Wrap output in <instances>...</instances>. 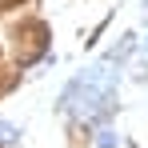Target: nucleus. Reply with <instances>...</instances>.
I'll return each instance as SVG.
<instances>
[{"instance_id": "1", "label": "nucleus", "mask_w": 148, "mask_h": 148, "mask_svg": "<svg viewBox=\"0 0 148 148\" xmlns=\"http://www.w3.org/2000/svg\"><path fill=\"white\" fill-rule=\"evenodd\" d=\"M112 100H116V72L108 64H96L84 76H76L64 92V112L72 120H100L112 112Z\"/></svg>"}, {"instance_id": "2", "label": "nucleus", "mask_w": 148, "mask_h": 148, "mask_svg": "<svg viewBox=\"0 0 148 148\" xmlns=\"http://www.w3.org/2000/svg\"><path fill=\"white\" fill-rule=\"evenodd\" d=\"M132 48H136V36H124L120 44L108 52V64H120V60H128V52H132Z\"/></svg>"}, {"instance_id": "3", "label": "nucleus", "mask_w": 148, "mask_h": 148, "mask_svg": "<svg viewBox=\"0 0 148 148\" xmlns=\"http://www.w3.org/2000/svg\"><path fill=\"white\" fill-rule=\"evenodd\" d=\"M136 76H148V36L140 40V56H136Z\"/></svg>"}, {"instance_id": "4", "label": "nucleus", "mask_w": 148, "mask_h": 148, "mask_svg": "<svg viewBox=\"0 0 148 148\" xmlns=\"http://www.w3.org/2000/svg\"><path fill=\"white\" fill-rule=\"evenodd\" d=\"M96 148H116V132L112 128H100L96 132Z\"/></svg>"}, {"instance_id": "5", "label": "nucleus", "mask_w": 148, "mask_h": 148, "mask_svg": "<svg viewBox=\"0 0 148 148\" xmlns=\"http://www.w3.org/2000/svg\"><path fill=\"white\" fill-rule=\"evenodd\" d=\"M16 140H20V132H16L12 124H4V120H0V144H16Z\"/></svg>"}]
</instances>
